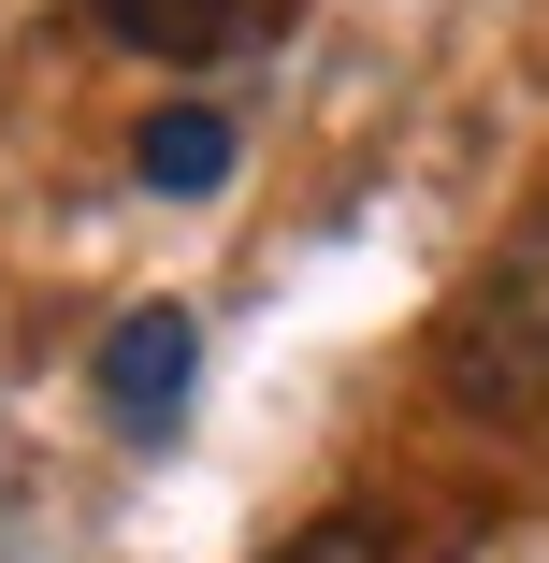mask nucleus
Here are the masks:
<instances>
[{
	"label": "nucleus",
	"instance_id": "f257e3e1",
	"mask_svg": "<svg viewBox=\"0 0 549 563\" xmlns=\"http://www.w3.org/2000/svg\"><path fill=\"white\" fill-rule=\"evenodd\" d=\"M449 405L492 419V433L549 419V202L506 217L492 261H477L463 303H449Z\"/></svg>",
	"mask_w": 549,
	"mask_h": 563
},
{
	"label": "nucleus",
	"instance_id": "f03ea898",
	"mask_svg": "<svg viewBox=\"0 0 549 563\" xmlns=\"http://www.w3.org/2000/svg\"><path fill=\"white\" fill-rule=\"evenodd\" d=\"M188 376H202V332L174 318V303H131L117 332H101V405H117V433H174L188 419Z\"/></svg>",
	"mask_w": 549,
	"mask_h": 563
},
{
	"label": "nucleus",
	"instance_id": "7ed1b4c3",
	"mask_svg": "<svg viewBox=\"0 0 549 563\" xmlns=\"http://www.w3.org/2000/svg\"><path fill=\"white\" fill-rule=\"evenodd\" d=\"M131 174L160 202H202V188H232V117L217 101H160V117L131 131Z\"/></svg>",
	"mask_w": 549,
	"mask_h": 563
},
{
	"label": "nucleus",
	"instance_id": "20e7f679",
	"mask_svg": "<svg viewBox=\"0 0 549 563\" xmlns=\"http://www.w3.org/2000/svg\"><path fill=\"white\" fill-rule=\"evenodd\" d=\"M261 15H275V0H101V30L145 44V58H232Z\"/></svg>",
	"mask_w": 549,
	"mask_h": 563
},
{
	"label": "nucleus",
	"instance_id": "39448f33",
	"mask_svg": "<svg viewBox=\"0 0 549 563\" xmlns=\"http://www.w3.org/2000/svg\"><path fill=\"white\" fill-rule=\"evenodd\" d=\"M275 563H391V549H376V520H304Z\"/></svg>",
	"mask_w": 549,
	"mask_h": 563
}]
</instances>
